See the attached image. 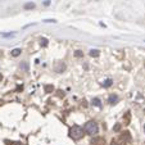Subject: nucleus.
Returning <instances> with one entry per match:
<instances>
[{"label": "nucleus", "mask_w": 145, "mask_h": 145, "mask_svg": "<svg viewBox=\"0 0 145 145\" xmlns=\"http://www.w3.org/2000/svg\"><path fill=\"white\" fill-rule=\"evenodd\" d=\"M69 136L73 139V140H80V139H82V136H84V130L80 126L75 125V126H72L71 130H69Z\"/></svg>", "instance_id": "1"}, {"label": "nucleus", "mask_w": 145, "mask_h": 145, "mask_svg": "<svg viewBox=\"0 0 145 145\" xmlns=\"http://www.w3.org/2000/svg\"><path fill=\"white\" fill-rule=\"evenodd\" d=\"M84 130H85V132H87L89 135H96L99 128H98V125L94 121H89L86 125L84 126Z\"/></svg>", "instance_id": "2"}, {"label": "nucleus", "mask_w": 145, "mask_h": 145, "mask_svg": "<svg viewBox=\"0 0 145 145\" xmlns=\"http://www.w3.org/2000/svg\"><path fill=\"white\" fill-rule=\"evenodd\" d=\"M118 100H119L118 95H114V94H112V95H109V98H108V102L111 103L112 105H114V104H117V103H118Z\"/></svg>", "instance_id": "3"}, {"label": "nucleus", "mask_w": 145, "mask_h": 145, "mask_svg": "<svg viewBox=\"0 0 145 145\" xmlns=\"http://www.w3.org/2000/svg\"><path fill=\"white\" fill-rule=\"evenodd\" d=\"M91 144L93 145H104L105 143H104V140L102 137H96V139H94V140L91 141Z\"/></svg>", "instance_id": "4"}, {"label": "nucleus", "mask_w": 145, "mask_h": 145, "mask_svg": "<svg viewBox=\"0 0 145 145\" xmlns=\"http://www.w3.org/2000/svg\"><path fill=\"white\" fill-rule=\"evenodd\" d=\"M64 69H65V64H64V63H59V64L56 65L55 71H56V72H59V73H62V72L64 71Z\"/></svg>", "instance_id": "5"}, {"label": "nucleus", "mask_w": 145, "mask_h": 145, "mask_svg": "<svg viewBox=\"0 0 145 145\" xmlns=\"http://www.w3.org/2000/svg\"><path fill=\"white\" fill-rule=\"evenodd\" d=\"M112 84H113L112 78H107L105 81H103V86H104V87H109V86H112Z\"/></svg>", "instance_id": "6"}, {"label": "nucleus", "mask_w": 145, "mask_h": 145, "mask_svg": "<svg viewBox=\"0 0 145 145\" xmlns=\"http://www.w3.org/2000/svg\"><path fill=\"white\" fill-rule=\"evenodd\" d=\"M93 105H95V107H98V108H100L102 107V102H100V99H98V98H95V99H93Z\"/></svg>", "instance_id": "7"}, {"label": "nucleus", "mask_w": 145, "mask_h": 145, "mask_svg": "<svg viewBox=\"0 0 145 145\" xmlns=\"http://www.w3.org/2000/svg\"><path fill=\"white\" fill-rule=\"evenodd\" d=\"M44 89H45V93H53L54 91V86L53 85H45Z\"/></svg>", "instance_id": "8"}, {"label": "nucleus", "mask_w": 145, "mask_h": 145, "mask_svg": "<svg viewBox=\"0 0 145 145\" xmlns=\"http://www.w3.org/2000/svg\"><path fill=\"white\" fill-rule=\"evenodd\" d=\"M19 67H21V69H22L23 72H28V64H27L26 62H22Z\"/></svg>", "instance_id": "9"}, {"label": "nucleus", "mask_w": 145, "mask_h": 145, "mask_svg": "<svg viewBox=\"0 0 145 145\" xmlns=\"http://www.w3.org/2000/svg\"><path fill=\"white\" fill-rule=\"evenodd\" d=\"M26 10H28V9H33L35 8V4L33 3H27V4H24V7H23Z\"/></svg>", "instance_id": "10"}, {"label": "nucleus", "mask_w": 145, "mask_h": 145, "mask_svg": "<svg viewBox=\"0 0 145 145\" xmlns=\"http://www.w3.org/2000/svg\"><path fill=\"white\" fill-rule=\"evenodd\" d=\"M21 51H22L21 49H14V50H12V55H13V56H18L21 54Z\"/></svg>", "instance_id": "11"}, {"label": "nucleus", "mask_w": 145, "mask_h": 145, "mask_svg": "<svg viewBox=\"0 0 145 145\" xmlns=\"http://www.w3.org/2000/svg\"><path fill=\"white\" fill-rule=\"evenodd\" d=\"M98 55H99V50H90V56H95V58H96V56Z\"/></svg>", "instance_id": "12"}, {"label": "nucleus", "mask_w": 145, "mask_h": 145, "mask_svg": "<svg viewBox=\"0 0 145 145\" xmlns=\"http://www.w3.org/2000/svg\"><path fill=\"white\" fill-rule=\"evenodd\" d=\"M75 55H76L77 58H81V56H82L84 54H82V51H80V50H77V51L75 53Z\"/></svg>", "instance_id": "13"}, {"label": "nucleus", "mask_w": 145, "mask_h": 145, "mask_svg": "<svg viewBox=\"0 0 145 145\" xmlns=\"http://www.w3.org/2000/svg\"><path fill=\"white\" fill-rule=\"evenodd\" d=\"M48 45V40L46 39H41V46H46Z\"/></svg>", "instance_id": "14"}, {"label": "nucleus", "mask_w": 145, "mask_h": 145, "mask_svg": "<svg viewBox=\"0 0 145 145\" xmlns=\"http://www.w3.org/2000/svg\"><path fill=\"white\" fill-rule=\"evenodd\" d=\"M119 128H121V126H119V125H117V126H116V127H114V130H116V131H119Z\"/></svg>", "instance_id": "15"}, {"label": "nucleus", "mask_w": 145, "mask_h": 145, "mask_svg": "<svg viewBox=\"0 0 145 145\" xmlns=\"http://www.w3.org/2000/svg\"><path fill=\"white\" fill-rule=\"evenodd\" d=\"M111 145H118V144H116V143H114V141H113V143H112Z\"/></svg>", "instance_id": "16"}, {"label": "nucleus", "mask_w": 145, "mask_h": 145, "mask_svg": "<svg viewBox=\"0 0 145 145\" xmlns=\"http://www.w3.org/2000/svg\"><path fill=\"white\" fill-rule=\"evenodd\" d=\"M144 131H145V126H144Z\"/></svg>", "instance_id": "17"}]
</instances>
